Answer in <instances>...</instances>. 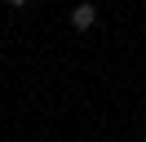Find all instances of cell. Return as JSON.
Listing matches in <instances>:
<instances>
[{
	"label": "cell",
	"instance_id": "6da1fadb",
	"mask_svg": "<svg viewBox=\"0 0 146 142\" xmlns=\"http://www.w3.org/2000/svg\"><path fill=\"white\" fill-rule=\"evenodd\" d=\"M71 27L75 31H93V27H98V5H93V0H80V5L71 9Z\"/></svg>",
	"mask_w": 146,
	"mask_h": 142
},
{
	"label": "cell",
	"instance_id": "7a4b0ae2",
	"mask_svg": "<svg viewBox=\"0 0 146 142\" xmlns=\"http://www.w3.org/2000/svg\"><path fill=\"white\" fill-rule=\"evenodd\" d=\"M5 5H13V9H22V5H31V0H5Z\"/></svg>",
	"mask_w": 146,
	"mask_h": 142
},
{
	"label": "cell",
	"instance_id": "3957f363",
	"mask_svg": "<svg viewBox=\"0 0 146 142\" xmlns=\"http://www.w3.org/2000/svg\"><path fill=\"white\" fill-rule=\"evenodd\" d=\"M142 120H146V115H142Z\"/></svg>",
	"mask_w": 146,
	"mask_h": 142
}]
</instances>
